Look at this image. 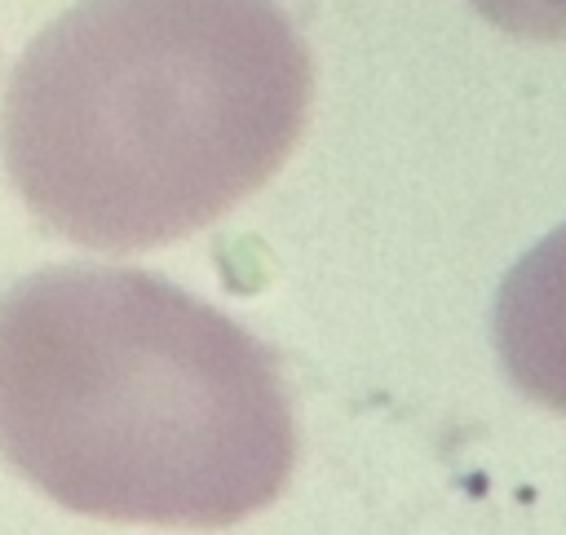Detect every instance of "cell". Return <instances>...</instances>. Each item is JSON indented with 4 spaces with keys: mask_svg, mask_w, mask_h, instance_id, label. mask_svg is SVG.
I'll use <instances>...</instances> for the list:
<instances>
[{
    "mask_svg": "<svg viewBox=\"0 0 566 535\" xmlns=\"http://www.w3.org/2000/svg\"><path fill=\"white\" fill-rule=\"evenodd\" d=\"M491 345L526 398L566 416V225L504 274L491 305Z\"/></svg>",
    "mask_w": 566,
    "mask_h": 535,
    "instance_id": "obj_3",
    "label": "cell"
},
{
    "mask_svg": "<svg viewBox=\"0 0 566 535\" xmlns=\"http://www.w3.org/2000/svg\"><path fill=\"white\" fill-rule=\"evenodd\" d=\"M0 460L71 513L230 526L296 464L270 345L164 274L49 265L0 296Z\"/></svg>",
    "mask_w": 566,
    "mask_h": 535,
    "instance_id": "obj_1",
    "label": "cell"
},
{
    "mask_svg": "<svg viewBox=\"0 0 566 535\" xmlns=\"http://www.w3.org/2000/svg\"><path fill=\"white\" fill-rule=\"evenodd\" d=\"M491 27L522 40H566V0H469Z\"/></svg>",
    "mask_w": 566,
    "mask_h": 535,
    "instance_id": "obj_4",
    "label": "cell"
},
{
    "mask_svg": "<svg viewBox=\"0 0 566 535\" xmlns=\"http://www.w3.org/2000/svg\"><path fill=\"white\" fill-rule=\"evenodd\" d=\"M314 62L279 0H80L13 62L0 150L57 239H186L292 155Z\"/></svg>",
    "mask_w": 566,
    "mask_h": 535,
    "instance_id": "obj_2",
    "label": "cell"
}]
</instances>
